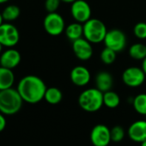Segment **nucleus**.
Wrapping results in <instances>:
<instances>
[{"mask_svg":"<svg viewBox=\"0 0 146 146\" xmlns=\"http://www.w3.org/2000/svg\"><path fill=\"white\" fill-rule=\"evenodd\" d=\"M46 89L44 81L35 75L23 78L17 85V90L23 102L30 104L38 103L43 100Z\"/></svg>","mask_w":146,"mask_h":146,"instance_id":"nucleus-1","label":"nucleus"},{"mask_svg":"<svg viewBox=\"0 0 146 146\" xmlns=\"http://www.w3.org/2000/svg\"><path fill=\"white\" fill-rule=\"evenodd\" d=\"M23 100L17 89L10 88L0 90V113L5 115H14L23 107Z\"/></svg>","mask_w":146,"mask_h":146,"instance_id":"nucleus-2","label":"nucleus"},{"mask_svg":"<svg viewBox=\"0 0 146 146\" xmlns=\"http://www.w3.org/2000/svg\"><path fill=\"white\" fill-rule=\"evenodd\" d=\"M80 108L89 113H95L102 108L103 103V93L97 88L84 90L78 97Z\"/></svg>","mask_w":146,"mask_h":146,"instance_id":"nucleus-3","label":"nucleus"},{"mask_svg":"<svg viewBox=\"0 0 146 146\" xmlns=\"http://www.w3.org/2000/svg\"><path fill=\"white\" fill-rule=\"evenodd\" d=\"M108 29L104 23L96 18H90L84 23V37L92 44L104 40Z\"/></svg>","mask_w":146,"mask_h":146,"instance_id":"nucleus-4","label":"nucleus"},{"mask_svg":"<svg viewBox=\"0 0 146 146\" xmlns=\"http://www.w3.org/2000/svg\"><path fill=\"white\" fill-rule=\"evenodd\" d=\"M46 32L52 36L61 35L65 29V23L63 17L57 12L48 13L43 22Z\"/></svg>","mask_w":146,"mask_h":146,"instance_id":"nucleus-5","label":"nucleus"},{"mask_svg":"<svg viewBox=\"0 0 146 146\" xmlns=\"http://www.w3.org/2000/svg\"><path fill=\"white\" fill-rule=\"evenodd\" d=\"M103 42L106 47H108L116 52H119L123 51L126 46V36L123 31L113 29L108 31Z\"/></svg>","mask_w":146,"mask_h":146,"instance_id":"nucleus-6","label":"nucleus"},{"mask_svg":"<svg viewBox=\"0 0 146 146\" xmlns=\"http://www.w3.org/2000/svg\"><path fill=\"white\" fill-rule=\"evenodd\" d=\"M20 40V34L17 27L10 23L0 25V43L6 47L15 46Z\"/></svg>","mask_w":146,"mask_h":146,"instance_id":"nucleus-7","label":"nucleus"},{"mask_svg":"<svg viewBox=\"0 0 146 146\" xmlns=\"http://www.w3.org/2000/svg\"><path fill=\"white\" fill-rule=\"evenodd\" d=\"M146 75L142 68L137 66H131L124 70L122 73L123 83L131 88H137L141 86L144 80Z\"/></svg>","mask_w":146,"mask_h":146,"instance_id":"nucleus-8","label":"nucleus"},{"mask_svg":"<svg viewBox=\"0 0 146 146\" xmlns=\"http://www.w3.org/2000/svg\"><path fill=\"white\" fill-rule=\"evenodd\" d=\"M70 13L72 17L78 23H84L91 18V8L85 0H76L71 4Z\"/></svg>","mask_w":146,"mask_h":146,"instance_id":"nucleus-9","label":"nucleus"},{"mask_svg":"<svg viewBox=\"0 0 146 146\" xmlns=\"http://www.w3.org/2000/svg\"><path fill=\"white\" fill-rule=\"evenodd\" d=\"M90 141L94 146H108L111 142L110 129L103 124L95 125L90 131Z\"/></svg>","mask_w":146,"mask_h":146,"instance_id":"nucleus-10","label":"nucleus"},{"mask_svg":"<svg viewBox=\"0 0 146 146\" xmlns=\"http://www.w3.org/2000/svg\"><path fill=\"white\" fill-rule=\"evenodd\" d=\"M92 43L84 37L72 41V50L76 57L83 61L89 60L93 55Z\"/></svg>","mask_w":146,"mask_h":146,"instance_id":"nucleus-11","label":"nucleus"},{"mask_svg":"<svg viewBox=\"0 0 146 146\" xmlns=\"http://www.w3.org/2000/svg\"><path fill=\"white\" fill-rule=\"evenodd\" d=\"M70 78L73 84L78 87H84L90 83L91 76L90 70L85 66L78 65L71 70Z\"/></svg>","mask_w":146,"mask_h":146,"instance_id":"nucleus-12","label":"nucleus"},{"mask_svg":"<svg viewBox=\"0 0 146 146\" xmlns=\"http://www.w3.org/2000/svg\"><path fill=\"white\" fill-rule=\"evenodd\" d=\"M128 137L134 142L142 143L146 140V120H137L128 128Z\"/></svg>","mask_w":146,"mask_h":146,"instance_id":"nucleus-13","label":"nucleus"},{"mask_svg":"<svg viewBox=\"0 0 146 146\" xmlns=\"http://www.w3.org/2000/svg\"><path fill=\"white\" fill-rule=\"evenodd\" d=\"M21 62V54L20 52L16 50L10 49L5 50L0 56V66H3L8 69H14L16 68Z\"/></svg>","mask_w":146,"mask_h":146,"instance_id":"nucleus-14","label":"nucleus"},{"mask_svg":"<svg viewBox=\"0 0 146 146\" xmlns=\"http://www.w3.org/2000/svg\"><path fill=\"white\" fill-rule=\"evenodd\" d=\"M113 85V78L109 72L100 71L96 76V88L102 93L112 90Z\"/></svg>","mask_w":146,"mask_h":146,"instance_id":"nucleus-15","label":"nucleus"},{"mask_svg":"<svg viewBox=\"0 0 146 146\" xmlns=\"http://www.w3.org/2000/svg\"><path fill=\"white\" fill-rule=\"evenodd\" d=\"M15 82V75L12 70L0 66V90L12 88Z\"/></svg>","mask_w":146,"mask_h":146,"instance_id":"nucleus-16","label":"nucleus"},{"mask_svg":"<svg viewBox=\"0 0 146 146\" xmlns=\"http://www.w3.org/2000/svg\"><path fill=\"white\" fill-rule=\"evenodd\" d=\"M64 33L66 37L71 40L74 41L76 40H78L80 38H83L84 36V24L80 23H73L68 25L65 29Z\"/></svg>","mask_w":146,"mask_h":146,"instance_id":"nucleus-17","label":"nucleus"},{"mask_svg":"<svg viewBox=\"0 0 146 146\" xmlns=\"http://www.w3.org/2000/svg\"><path fill=\"white\" fill-rule=\"evenodd\" d=\"M44 99L46 100L47 103L52 104V105H56V104H58L62 101L63 93L61 92L59 89L56 87L47 88L45 93Z\"/></svg>","mask_w":146,"mask_h":146,"instance_id":"nucleus-18","label":"nucleus"},{"mask_svg":"<svg viewBox=\"0 0 146 146\" xmlns=\"http://www.w3.org/2000/svg\"><path fill=\"white\" fill-rule=\"evenodd\" d=\"M129 55L136 60H143L146 58V45L135 43L129 48Z\"/></svg>","mask_w":146,"mask_h":146,"instance_id":"nucleus-19","label":"nucleus"},{"mask_svg":"<svg viewBox=\"0 0 146 146\" xmlns=\"http://www.w3.org/2000/svg\"><path fill=\"white\" fill-rule=\"evenodd\" d=\"M103 103L108 108H116L120 103V97L113 90L107 91L103 93Z\"/></svg>","mask_w":146,"mask_h":146,"instance_id":"nucleus-20","label":"nucleus"},{"mask_svg":"<svg viewBox=\"0 0 146 146\" xmlns=\"http://www.w3.org/2000/svg\"><path fill=\"white\" fill-rule=\"evenodd\" d=\"M20 13H21L20 8L17 5H8L7 7H5V9L2 12V16L4 18V21L10 23V22L17 20L19 17Z\"/></svg>","mask_w":146,"mask_h":146,"instance_id":"nucleus-21","label":"nucleus"},{"mask_svg":"<svg viewBox=\"0 0 146 146\" xmlns=\"http://www.w3.org/2000/svg\"><path fill=\"white\" fill-rule=\"evenodd\" d=\"M132 105L137 113L146 115V94H138L132 101Z\"/></svg>","mask_w":146,"mask_h":146,"instance_id":"nucleus-22","label":"nucleus"},{"mask_svg":"<svg viewBox=\"0 0 146 146\" xmlns=\"http://www.w3.org/2000/svg\"><path fill=\"white\" fill-rule=\"evenodd\" d=\"M116 53L117 52L105 46L100 55L102 62L105 64H112L116 59Z\"/></svg>","mask_w":146,"mask_h":146,"instance_id":"nucleus-23","label":"nucleus"},{"mask_svg":"<svg viewBox=\"0 0 146 146\" xmlns=\"http://www.w3.org/2000/svg\"><path fill=\"white\" fill-rule=\"evenodd\" d=\"M111 141L113 143H119L125 137V130L120 125H115L111 130Z\"/></svg>","mask_w":146,"mask_h":146,"instance_id":"nucleus-24","label":"nucleus"},{"mask_svg":"<svg viewBox=\"0 0 146 146\" xmlns=\"http://www.w3.org/2000/svg\"><path fill=\"white\" fill-rule=\"evenodd\" d=\"M133 33L135 36L140 40L146 39V23H143V22L137 23L134 26Z\"/></svg>","mask_w":146,"mask_h":146,"instance_id":"nucleus-25","label":"nucleus"},{"mask_svg":"<svg viewBox=\"0 0 146 146\" xmlns=\"http://www.w3.org/2000/svg\"><path fill=\"white\" fill-rule=\"evenodd\" d=\"M60 0H46L45 2V8L48 13L56 12L59 7Z\"/></svg>","mask_w":146,"mask_h":146,"instance_id":"nucleus-26","label":"nucleus"},{"mask_svg":"<svg viewBox=\"0 0 146 146\" xmlns=\"http://www.w3.org/2000/svg\"><path fill=\"white\" fill-rule=\"evenodd\" d=\"M6 127V119L5 117V114L0 113V132L3 131Z\"/></svg>","mask_w":146,"mask_h":146,"instance_id":"nucleus-27","label":"nucleus"},{"mask_svg":"<svg viewBox=\"0 0 146 146\" xmlns=\"http://www.w3.org/2000/svg\"><path fill=\"white\" fill-rule=\"evenodd\" d=\"M143 70V72L145 73L146 75V58L144 59H143V62H142V67H141Z\"/></svg>","mask_w":146,"mask_h":146,"instance_id":"nucleus-28","label":"nucleus"},{"mask_svg":"<svg viewBox=\"0 0 146 146\" xmlns=\"http://www.w3.org/2000/svg\"><path fill=\"white\" fill-rule=\"evenodd\" d=\"M60 1L65 4H72V3H74L76 0H60Z\"/></svg>","mask_w":146,"mask_h":146,"instance_id":"nucleus-29","label":"nucleus"},{"mask_svg":"<svg viewBox=\"0 0 146 146\" xmlns=\"http://www.w3.org/2000/svg\"><path fill=\"white\" fill-rule=\"evenodd\" d=\"M4 18H3V16H2V13H0V25H2L4 23Z\"/></svg>","mask_w":146,"mask_h":146,"instance_id":"nucleus-30","label":"nucleus"},{"mask_svg":"<svg viewBox=\"0 0 146 146\" xmlns=\"http://www.w3.org/2000/svg\"><path fill=\"white\" fill-rule=\"evenodd\" d=\"M8 1H9V0H0V5H1V4H5V3H6Z\"/></svg>","mask_w":146,"mask_h":146,"instance_id":"nucleus-31","label":"nucleus"},{"mask_svg":"<svg viewBox=\"0 0 146 146\" xmlns=\"http://www.w3.org/2000/svg\"><path fill=\"white\" fill-rule=\"evenodd\" d=\"M141 143V146H146V140L142 142V143Z\"/></svg>","mask_w":146,"mask_h":146,"instance_id":"nucleus-32","label":"nucleus"},{"mask_svg":"<svg viewBox=\"0 0 146 146\" xmlns=\"http://www.w3.org/2000/svg\"><path fill=\"white\" fill-rule=\"evenodd\" d=\"M3 45L1 44V43H0V53H1V52H2V48H3Z\"/></svg>","mask_w":146,"mask_h":146,"instance_id":"nucleus-33","label":"nucleus"}]
</instances>
